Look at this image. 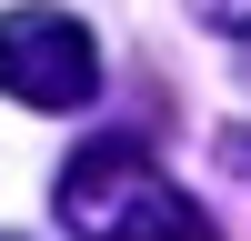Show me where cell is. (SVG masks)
<instances>
[{"label":"cell","mask_w":251,"mask_h":241,"mask_svg":"<svg viewBox=\"0 0 251 241\" xmlns=\"http://www.w3.org/2000/svg\"><path fill=\"white\" fill-rule=\"evenodd\" d=\"M50 211H60V231H71V241H221L211 211H201V201L181 191L141 141H121V131L80 141V151L60 161Z\"/></svg>","instance_id":"6da1fadb"},{"label":"cell","mask_w":251,"mask_h":241,"mask_svg":"<svg viewBox=\"0 0 251 241\" xmlns=\"http://www.w3.org/2000/svg\"><path fill=\"white\" fill-rule=\"evenodd\" d=\"M0 91H10L20 111H91L100 40L80 30L60 0H20V10H0Z\"/></svg>","instance_id":"7a4b0ae2"},{"label":"cell","mask_w":251,"mask_h":241,"mask_svg":"<svg viewBox=\"0 0 251 241\" xmlns=\"http://www.w3.org/2000/svg\"><path fill=\"white\" fill-rule=\"evenodd\" d=\"M201 10V30H221V40H251V0H191Z\"/></svg>","instance_id":"3957f363"},{"label":"cell","mask_w":251,"mask_h":241,"mask_svg":"<svg viewBox=\"0 0 251 241\" xmlns=\"http://www.w3.org/2000/svg\"><path fill=\"white\" fill-rule=\"evenodd\" d=\"M221 171H231V181H251V131H231V141H221Z\"/></svg>","instance_id":"277c9868"},{"label":"cell","mask_w":251,"mask_h":241,"mask_svg":"<svg viewBox=\"0 0 251 241\" xmlns=\"http://www.w3.org/2000/svg\"><path fill=\"white\" fill-rule=\"evenodd\" d=\"M241 50H251V40H241Z\"/></svg>","instance_id":"5b68a950"}]
</instances>
